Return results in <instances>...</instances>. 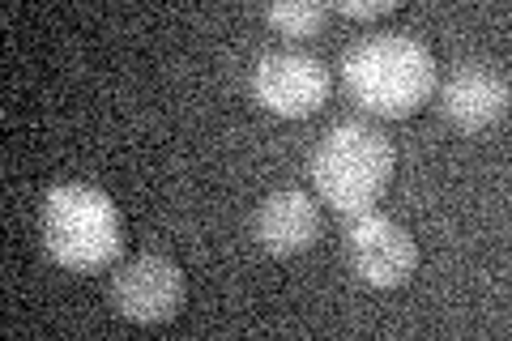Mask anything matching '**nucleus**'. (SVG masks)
Wrapping results in <instances>:
<instances>
[{"label": "nucleus", "mask_w": 512, "mask_h": 341, "mask_svg": "<svg viewBox=\"0 0 512 341\" xmlns=\"http://www.w3.org/2000/svg\"><path fill=\"white\" fill-rule=\"evenodd\" d=\"M342 81L363 111L380 120H406L436 90V56L410 35H376L346 52Z\"/></svg>", "instance_id": "f257e3e1"}, {"label": "nucleus", "mask_w": 512, "mask_h": 341, "mask_svg": "<svg viewBox=\"0 0 512 341\" xmlns=\"http://www.w3.org/2000/svg\"><path fill=\"white\" fill-rule=\"evenodd\" d=\"M393 162V141L380 128L346 120L329 128L325 141L316 145L312 180L325 205H333L338 214H363L384 197V188L393 180Z\"/></svg>", "instance_id": "f03ea898"}, {"label": "nucleus", "mask_w": 512, "mask_h": 341, "mask_svg": "<svg viewBox=\"0 0 512 341\" xmlns=\"http://www.w3.org/2000/svg\"><path fill=\"white\" fill-rule=\"evenodd\" d=\"M43 248L60 269H103L124 248V222L107 192L90 184H60L43 201Z\"/></svg>", "instance_id": "7ed1b4c3"}, {"label": "nucleus", "mask_w": 512, "mask_h": 341, "mask_svg": "<svg viewBox=\"0 0 512 341\" xmlns=\"http://www.w3.org/2000/svg\"><path fill=\"white\" fill-rule=\"evenodd\" d=\"M346 261L355 269V278L367 282L372 290H397L410 282L414 265H419V248L402 222H393L389 214H350V226H346Z\"/></svg>", "instance_id": "20e7f679"}, {"label": "nucleus", "mask_w": 512, "mask_h": 341, "mask_svg": "<svg viewBox=\"0 0 512 341\" xmlns=\"http://www.w3.org/2000/svg\"><path fill=\"white\" fill-rule=\"evenodd\" d=\"M252 94L265 111H274L282 120L316 116L329 99V69H325V60H316L312 52L278 47V52H265L256 60Z\"/></svg>", "instance_id": "39448f33"}, {"label": "nucleus", "mask_w": 512, "mask_h": 341, "mask_svg": "<svg viewBox=\"0 0 512 341\" xmlns=\"http://www.w3.org/2000/svg\"><path fill=\"white\" fill-rule=\"evenodd\" d=\"M111 307L133 324H167L184 307V273L167 256H133L111 278Z\"/></svg>", "instance_id": "423d86ee"}, {"label": "nucleus", "mask_w": 512, "mask_h": 341, "mask_svg": "<svg viewBox=\"0 0 512 341\" xmlns=\"http://www.w3.org/2000/svg\"><path fill=\"white\" fill-rule=\"evenodd\" d=\"M440 111L444 120L461 128V133H487V128H500L508 120V81L483 69V64H470L444 81L440 90Z\"/></svg>", "instance_id": "0eeeda50"}, {"label": "nucleus", "mask_w": 512, "mask_h": 341, "mask_svg": "<svg viewBox=\"0 0 512 341\" xmlns=\"http://www.w3.org/2000/svg\"><path fill=\"white\" fill-rule=\"evenodd\" d=\"M256 243L269 252V256H299L308 252L316 235H320V209L316 201L308 197V192L299 188H278L269 192V197L261 201V209H256Z\"/></svg>", "instance_id": "6e6552de"}, {"label": "nucleus", "mask_w": 512, "mask_h": 341, "mask_svg": "<svg viewBox=\"0 0 512 341\" xmlns=\"http://www.w3.org/2000/svg\"><path fill=\"white\" fill-rule=\"evenodd\" d=\"M329 18V5H308V0H291V5H269L265 9V22L282 30V35H291V39H308L316 35L320 26H325Z\"/></svg>", "instance_id": "1a4fd4ad"}, {"label": "nucleus", "mask_w": 512, "mask_h": 341, "mask_svg": "<svg viewBox=\"0 0 512 341\" xmlns=\"http://www.w3.org/2000/svg\"><path fill=\"white\" fill-rule=\"evenodd\" d=\"M393 9H397V0H338V5H329V13H342V18H355V22L384 18Z\"/></svg>", "instance_id": "9d476101"}]
</instances>
